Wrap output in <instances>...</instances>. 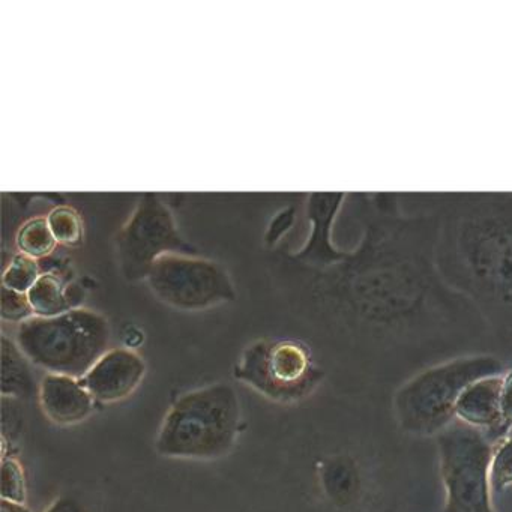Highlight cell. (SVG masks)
I'll return each instance as SVG.
<instances>
[{
  "label": "cell",
  "mask_w": 512,
  "mask_h": 512,
  "mask_svg": "<svg viewBox=\"0 0 512 512\" xmlns=\"http://www.w3.org/2000/svg\"><path fill=\"white\" fill-rule=\"evenodd\" d=\"M242 428L238 392L229 383H211L173 401L155 436V451L175 460H217L235 449Z\"/></svg>",
  "instance_id": "obj_1"
},
{
  "label": "cell",
  "mask_w": 512,
  "mask_h": 512,
  "mask_svg": "<svg viewBox=\"0 0 512 512\" xmlns=\"http://www.w3.org/2000/svg\"><path fill=\"white\" fill-rule=\"evenodd\" d=\"M109 320L89 308H74L61 316L32 317L19 325L16 343L32 365L47 374L82 379L109 352Z\"/></svg>",
  "instance_id": "obj_2"
},
{
  "label": "cell",
  "mask_w": 512,
  "mask_h": 512,
  "mask_svg": "<svg viewBox=\"0 0 512 512\" xmlns=\"http://www.w3.org/2000/svg\"><path fill=\"white\" fill-rule=\"evenodd\" d=\"M496 359L470 358L434 367L403 386L395 398L401 427L418 436L442 433L455 418L461 392L485 377L500 376Z\"/></svg>",
  "instance_id": "obj_3"
},
{
  "label": "cell",
  "mask_w": 512,
  "mask_h": 512,
  "mask_svg": "<svg viewBox=\"0 0 512 512\" xmlns=\"http://www.w3.org/2000/svg\"><path fill=\"white\" fill-rule=\"evenodd\" d=\"M233 377L266 400L295 404L307 398L322 380L310 350L296 341H256L242 352Z\"/></svg>",
  "instance_id": "obj_4"
},
{
  "label": "cell",
  "mask_w": 512,
  "mask_h": 512,
  "mask_svg": "<svg viewBox=\"0 0 512 512\" xmlns=\"http://www.w3.org/2000/svg\"><path fill=\"white\" fill-rule=\"evenodd\" d=\"M437 446L446 493L443 512H494L490 485L493 448L485 434L460 422L439 434Z\"/></svg>",
  "instance_id": "obj_5"
},
{
  "label": "cell",
  "mask_w": 512,
  "mask_h": 512,
  "mask_svg": "<svg viewBox=\"0 0 512 512\" xmlns=\"http://www.w3.org/2000/svg\"><path fill=\"white\" fill-rule=\"evenodd\" d=\"M146 278L154 295L178 310H208L235 298L229 274L218 263L178 251L158 257Z\"/></svg>",
  "instance_id": "obj_6"
},
{
  "label": "cell",
  "mask_w": 512,
  "mask_h": 512,
  "mask_svg": "<svg viewBox=\"0 0 512 512\" xmlns=\"http://www.w3.org/2000/svg\"><path fill=\"white\" fill-rule=\"evenodd\" d=\"M181 247L182 239L169 209L155 197H146L119 235L122 271L130 280L146 278L158 257L176 253Z\"/></svg>",
  "instance_id": "obj_7"
},
{
  "label": "cell",
  "mask_w": 512,
  "mask_h": 512,
  "mask_svg": "<svg viewBox=\"0 0 512 512\" xmlns=\"http://www.w3.org/2000/svg\"><path fill=\"white\" fill-rule=\"evenodd\" d=\"M146 370L145 359L136 350L118 347L104 353L80 380L97 404L109 406L130 398L145 380Z\"/></svg>",
  "instance_id": "obj_8"
},
{
  "label": "cell",
  "mask_w": 512,
  "mask_h": 512,
  "mask_svg": "<svg viewBox=\"0 0 512 512\" xmlns=\"http://www.w3.org/2000/svg\"><path fill=\"white\" fill-rule=\"evenodd\" d=\"M41 412L59 427H74L91 418L97 401L82 380L65 374H46L38 383Z\"/></svg>",
  "instance_id": "obj_9"
},
{
  "label": "cell",
  "mask_w": 512,
  "mask_h": 512,
  "mask_svg": "<svg viewBox=\"0 0 512 512\" xmlns=\"http://www.w3.org/2000/svg\"><path fill=\"white\" fill-rule=\"evenodd\" d=\"M502 383L503 376L500 374L467 386L455 404V418L479 431H499L500 427H506L500 406Z\"/></svg>",
  "instance_id": "obj_10"
},
{
  "label": "cell",
  "mask_w": 512,
  "mask_h": 512,
  "mask_svg": "<svg viewBox=\"0 0 512 512\" xmlns=\"http://www.w3.org/2000/svg\"><path fill=\"white\" fill-rule=\"evenodd\" d=\"M31 361L26 358L16 341L2 335V397L29 398L38 395Z\"/></svg>",
  "instance_id": "obj_11"
},
{
  "label": "cell",
  "mask_w": 512,
  "mask_h": 512,
  "mask_svg": "<svg viewBox=\"0 0 512 512\" xmlns=\"http://www.w3.org/2000/svg\"><path fill=\"white\" fill-rule=\"evenodd\" d=\"M29 302L37 317H55L79 308L74 305L62 281L52 274H44L28 292Z\"/></svg>",
  "instance_id": "obj_12"
},
{
  "label": "cell",
  "mask_w": 512,
  "mask_h": 512,
  "mask_svg": "<svg viewBox=\"0 0 512 512\" xmlns=\"http://www.w3.org/2000/svg\"><path fill=\"white\" fill-rule=\"evenodd\" d=\"M16 244L20 253L37 260L53 253L58 242L50 230L49 220L46 217H35L20 227Z\"/></svg>",
  "instance_id": "obj_13"
},
{
  "label": "cell",
  "mask_w": 512,
  "mask_h": 512,
  "mask_svg": "<svg viewBox=\"0 0 512 512\" xmlns=\"http://www.w3.org/2000/svg\"><path fill=\"white\" fill-rule=\"evenodd\" d=\"M0 494L2 499L10 502L26 503L28 499V482L25 467L14 454L2 452V475H0Z\"/></svg>",
  "instance_id": "obj_14"
},
{
  "label": "cell",
  "mask_w": 512,
  "mask_h": 512,
  "mask_svg": "<svg viewBox=\"0 0 512 512\" xmlns=\"http://www.w3.org/2000/svg\"><path fill=\"white\" fill-rule=\"evenodd\" d=\"M50 230L55 236L56 242L68 247H76L83 239V223L80 215L68 206H59L50 212Z\"/></svg>",
  "instance_id": "obj_15"
},
{
  "label": "cell",
  "mask_w": 512,
  "mask_h": 512,
  "mask_svg": "<svg viewBox=\"0 0 512 512\" xmlns=\"http://www.w3.org/2000/svg\"><path fill=\"white\" fill-rule=\"evenodd\" d=\"M40 277L37 260L20 253L13 257L10 265L5 269L2 286L16 292L28 293Z\"/></svg>",
  "instance_id": "obj_16"
},
{
  "label": "cell",
  "mask_w": 512,
  "mask_h": 512,
  "mask_svg": "<svg viewBox=\"0 0 512 512\" xmlns=\"http://www.w3.org/2000/svg\"><path fill=\"white\" fill-rule=\"evenodd\" d=\"M491 491H500L512 485V428L506 436L493 448L490 463Z\"/></svg>",
  "instance_id": "obj_17"
},
{
  "label": "cell",
  "mask_w": 512,
  "mask_h": 512,
  "mask_svg": "<svg viewBox=\"0 0 512 512\" xmlns=\"http://www.w3.org/2000/svg\"><path fill=\"white\" fill-rule=\"evenodd\" d=\"M0 316L4 322L25 323L35 317L34 308L29 302L28 293L16 292L2 286L0 292Z\"/></svg>",
  "instance_id": "obj_18"
},
{
  "label": "cell",
  "mask_w": 512,
  "mask_h": 512,
  "mask_svg": "<svg viewBox=\"0 0 512 512\" xmlns=\"http://www.w3.org/2000/svg\"><path fill=\"white\" fill-rule=\"evenodd\" d=\"M323 481L332 499H347L353 490V470L341 461L326 464Z\"/></svg>",
  "instance_id": "obj_19"
},
{
  "label": "cell",
  "mask_w": 512,
  "mask_h": 512,
  "mask_svg": "<svg viewBox=\"0 0 512 512\" xmlns=\"http://www.w3.org/2000/svg\"><path fill=\"white\" fill-rule=\"evenodd\" d=\"M500 406H502L503 421H505L509 430V428H512V371L503 376Z\"/></svg>",
  "instance_id": "obj_20"
},
{
  "label": "cell",
  "mask_w": 512,
  "mask_h": 512,
  "mask_svg": "<svg viewBox=\"0 0 512 512\" xmlns=\"http://www.w3.org/2000/svg\"><path fill=\"white\" fill-rule=\"evenodd\" d=\"M44 512H88L86 511L85 506L79 502V500L74 499V497L64 496L58 497L49 508H46Z\"/></svg>",
  "instance_id": "obj_21"
},
{
  "label": "cell",
  "mask_w": 512,
  "mask_h": 512,
  "mask_svg": "<svg viewBox=\"0 0 512 512\" xmlns=\"http://www.w3.org/2000/svg\"><path fill=\"white\" fill-rule=\"evenodd\" d=\"M0 512H32L26 506V503L10 502V500L2 499L0 502Z\"/></svg>",
  "instance_id": "obj_22"
}]
</instances>
